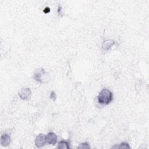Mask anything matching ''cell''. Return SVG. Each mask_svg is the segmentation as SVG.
I'll use <instances>...</instances> for the list:
<instances>
[{
	"label": "cell",
	"instance_id": "obj_5",
	"mask_svg": "<svg viewBox=\"0 0 149 149\" xmlns=\"http://www.w3.org/2000/svg\"><path fill=\"white\" fill-rule=\"evenodd\" d=\"M46 142L49 144L55 145L57 141V136L53 132H50L46 135Z\"/></svg>",
	"mask_w": 149,
	"mask_h": 149
},
{
	"label": "cell",
	"instance_id": "obj_10",
	"mask_svg": "<svg viewBox=\"0 0 149 149\" xmlns=\"http://www.w3.org/2000/svg\"><path fill=\"white\" fill-rule=\"evenodd\" d=\"M118 148H124V149H126V148H130L131 147L129 146V144L126 143H122L121 144H120L119 146H118Z\"/></svg>",
	"mask_w": 149,
	"mask_h": 149
},
{
	"label": "cell",
	"instance_id": "obj_2",
	"mask_svg": "<svg viewBox=\"0 0 149 149\" xmlns=\"http://www.w3.org/2000/svg\"><path fill=\"white\" fill-rule=\"evenodd\" d=\"M34 79L35 81L39 82L40 83H46L48 81H47V72L43 69H40L37 70L34 74Z\"/></svg>",
	"mask_w": 149,
	"mask_h": 149
},
{
	"label": "cell",
	"instance_id": "obj_3",
	"mask_svg": "<svg viewBox=\"0 0 149 149\" xmlns=\"http://www.w3.org/2000/svg\"><path fill=\"white\" fill-rule=\"evenodd\" d=\"M19 96L23 100H29L31 96V92L29 88H23L19 92Z\"/></svg>",
	"mask_w": 149,
	"mask_h": 149
},
{
	"label": "cell",
	"instance_id": "obj_4",
	"mask_svg": "<svg viewBox=\"0 0 149 149\" xmlns=\"http://www.w3.org/2000/svg\"><path fill=\"white\" fill-rule=\"evenodd\" d=\"M46 143V135L43 133H40L37 135L35 139V144L37 147H43Z\"/></svg>",
	"mask_w": 149,
	"mask_h": 149
},
{
	"label": "cell",
	"instance_id": "obj_7",
	"mask_svg": "<svg viewBox=\"0 0 149 149\" xmlns=\"http://www.w3.org/2000/svg\"><path fill=\"white\" fill-rule=\"evenodd\" d=\"M11 142V137L8 134H4L1 137V144L3 147L8 146Z\"/></svg>",
	"mask_w": 149,
	"mask_h": 149
},
{
	"label": "cell",
	"instance_id": "obj_8",
	"mask_svg": "<svg viewBox=\"0 0 149 149\" xmlns=\"http://www.w3.org/2000/svg\"><path fill=\"white\" fill-rule=\"evenodd\" d=\"M69 143L66 141H61L59 142L57 148L59 149H69Z\"/></svg>",
	"mask_w": 149,
	"mask_h": 149
},
{
	"label": "cell",
	"instance_id": "obj_9",
	"mask_svg": "<svg viewBox=\"0 0 149 149\" xmlns=\"http://www.w3.org/2000/svg\"><path fill=\"white\" fill-rule=\"evenodd\" d=\"M78 148H81V149H85V148H90V147L87 143H83L79 144V146L78 147Z\"/></svg>",
	"mask_w": 149,
	"mask_h": 149
},
{
	"label": "cell",
	"instance_id": "obj_6",
	"mask_svg": "<svg viewBox=\"0 0 149 149\" xmlns=\"http://www.w3.org/2000/svg\"><path fill=\"white\" fill-rule=\"evenodd\" d=\"M116 42L115 41L113 40H105L102 44V47L103 49L105 51H108L111 49V48L113 47L115 44Z\"/></svg>",
	"mask_w": 149,
	"mask_h": 149
},
{
	"label": "cell",
	"instance_id": "obj_11",
	"mask_svg": "<svg viewBox=\"0 0 149 149\" xmlns=\"http://www.w3.org/2000/svg\"><path fill=\"white\" fill-rule=\"evenodd\" d=\"M50 98L53 100L54 101H55L56 100V98H57V96H56V94L54 92H52L50 94Z\"/></svg>",
	"mask_w": 149,
	"mask_h": 149
},
{
	"label": "cell",
	"instance_id": "obj_12",
	"mask_svg": "<svg viewBox=\"0 0 149 149\" xmlns=\"http://www.w3.org/2000/svg\"><path fill=\"white\" fill-rule=\"evenodd\" d=\"M50 12V8L49 7H46L45 8V9L44 10V12L45 14H48Z\"/></svg>",
	"mask_w": 149,
	"mask_h": 149
},
{
	"label": "cell",
	"instance_id": "obj_1",
	"mask_svg": "<svg viewBox=\"0 0 149 149\" xmlns=\"http://www.w3.org/2000/svg\"><path fill=\"white\" fill-rule=\"evenodd\" d=\"M113 99V94L110 90L107 89H103L97 97L98 103L102 105L109 104Z\"/></svg>",
	"mask_w": 149,
	"mask_h": 149
}]
</instances>
